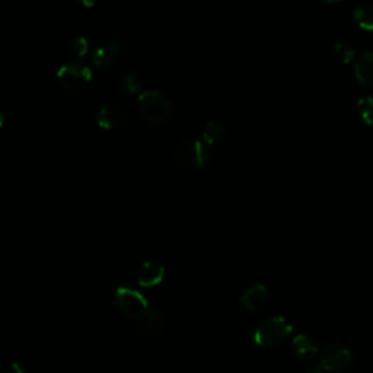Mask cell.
Listing matches in <instances>:
<instances>
[{
  "mask_svg": "<svg viewBox=\"0 0 373 373\" xmlns=\"http://www.w3.org/2000/svg\"><path fill=\"white\" fill-rule=\"evenodd\" d=\"M293 325L283 317H270L260 322L254 331V343L263 349L282 346L290 337Z\"/></svg>",
  "mask_w": 373,
  "mask_h": 373,
  "instance_id": "obj_1",
  "label": "cell"
},
{
  "mask_svg": "<svg viewBox=\"0 0 373 373\" xmlns=\"http://www.w3.org/2000/svg\"><path fill=\"white\" fill-rule=\"evenodd\" d=\"M137 108L150 124H164L172 114V101L159 90H143L137 98Z\"/></svg>",
  "mask_w": 373,
  "mask_h": 373,
  "instance_id": "obj_2",
  "label": "cell"
},
{
  "mask_svg": "<svg viewBox=\"0 0 373 373\" xmlns=\"http://www.w3.org/2000/svg\"><path fill=\"white\" fill-rule=\"evenodd\" d=\"M211 159V150L200 139L181 140L174 149V161L182 168H204Z\"/></svg>",
  "mask_w": 373,
  "mask_h": 373,
  "instance_id": "obj_3",
  "label": "cell"
},
{
  "mask_svg": "<svg viewBox=\"0 0 373 373\" xmlns=\"http://www.w3.org/2000/svg\"><path fill=\"white\" fill-rule=\"evenodd\" d=\"M114 302L124 318L136 322H139L146 315L150 308L146 298L140 292L127 286H120L115 289Z\"/></svg>",
  "mask_w": 373,
  "mask_h": 373,
  "instance_id": "obj_4",
  "label": "cell"
},
{
  "mask_svg": "<svg viewBox=\"0 0 373 373\" xmlns=\"http://www.w3.org/2000/svg\"><path fill=\"white\" fill-rule=\"evenodd\" d=\"M57 80L66 90L78 92L89 85L92 72L83 61H69L57 70Z\"/></svg>",
  "mask_w": 373,
  "mask_h": 373,
  "instance_id": "obj_5",
  "label": "cell"
},
{
  "mask_svg": "<svg viewBox=\"0 0 373 373\" xmlns=\"http://www.w3.org/2000/svg\"><path fill=\"white\" fill-rule=\"evenodd\" d=\"M321 363L327 372H341L352 366V352L340 343L328 345L321 353Z\"/></svg>",
  "mask_w": 373,
  "mask_h": 373,
  "instance_id": "obj_6",
  "label": "cell"
},
{
  "mask_svg": "<svg viewBox=\"0 0 373 373\" xmlns=\"http://www.w3.org/2000/svg\"><path fill=\"white\" fill-rule=\"evenodd\" d=\"M139 330L149 338H158L165 331V315L159 306H150L146 315L137 322Z\"/></svg>",
  "mask_w": 373,
  "mask_h": 373,
  "instance_id": "obj_7",
  "label": "cell"
},
{
  "mask_svg": "<svg viewBox=\"0 0 373 373\" xmlns=\"http://www.w3.org/2000/svg\"><path fill=\"white\" fill-rule=\"evenodd\" d=\"M165 278V267L159 261H145L136 271V280L142 288H153Z\"/></svg>",
  "mask_w": 373,
  "mask_h": 373,
  "instance_id": "obj_8",
  "label": "cell"
},
{
  "mask_svg": "<svg viewBox=\"0 0 373 373\" xmlns=\"http://www.w3.org/2000/svg\"><path fill=\"white\" fill-rule=\"evenodd\" d=\"M120 51H121V43L120 41H117V40L104 41L92 50L90 61L95 68H100V69L107 68L118 57Z\"/></svg>",
  "mask_w": 373,
  "mask_h": 373,
  "instance_id": "obj_9",
  "label": "cell"
},
{
  "mask_svg": "<svg viewBox=\"0 0 373 373\" xmlns=\"http://www.w3.org/2000/svg\"><path fill=\"white\" fill-rule=\"evenodd\" d=\"M290 350H292L293 357L302 362L312 360L320 353V347L315 343V340L306 334H298L293 337Z\"/></svg>",
  "mask_w": 373,
  "mask_h": 373,
  "instance_id": "obj_10",
  "label": "cell"
},
{
  "mask_svg": "<svg viewBox=\"0 0 373 373\" xmlns=\"http://www.w3.org/2000/svg\"><path fill=\"white\" fill-rule=\"evenodd\" d=\"M268 289L263 283H253L250 286H246L241 295V303L248 309V310H258L266 306L268 302Z\"/></svg>",
  "mask_w": 373,
  "mask_h": 373,
  "instance_id": "obj_11",
  "label": "cell"
},
{
  "mask_svg": "<svg viewBox=\"0 0 373 373\" xmlns=\"http://www.w3.org/2000/svg\"><path fill=\"white\" fill-rule=\"evenodd\" d=\"M354 73L362 85H373V51H363L354 65Z\"/></svg>",
  "mask_w": 373,
  "mask_h": 373,
  "instance_id": "obj_12",
  "label": "cell"
},
{
  "mask_svg": "<svg viewBox=\"0 0 373 373\" xmlns=\"http://www.w3.org/2000/svg\"><path fill=\"white\" fill-rule=\"evenodd\" d=\"M121 111L115 105H104L97 114V122L98 126L104 130H114L120 126L121 122Z\"/></svg>",
  "mask_w": 373,
  "mask_h": 373,
  "instance_id": "obj_13",
  "label": "cell"
},
{
  "mask_svg": "<svg viewBox=\"0 0 373 373\" xmlns=\"http://www.w3.org/2000/svg\"><path fill=\"white\" fill-rule=\"evenodd\" d=\"M225 132H226V129H225V124L222 121H217V120L207 121L206 126L203 127V132H201L203 142L207 143L209 146L219 143L225 137Z\"/></svg>",
  "mask_w": 373,
  "mask_h": 373,
  "instance_id": "obj_14",
  "label": "cell"
},
{
  "mask_svg": "<svg viewBox=\"0 0 373 373\" xmlns=\"http://www.w3.org/2000/svg\"><path fill=\"white\" fill-rule=\"evenodd\" d=\"M118 86L120 90L126 93V95H135V93H139L143 89V82L137 75L126 73L120 78Z\"/></svg>",
  "mask_w": 373,
  "mask_h": 373,
  "instance_id": "obj_15",
  "label": "cell"
},
{
  "mask_svg": "<svg viewBox=\"0 0 373 373\" xmlns=\"http://www.w3.org/2000/svg\"><path fill=\"white\" fill-rule=\"evenodd\" d=\"M354 21L366 31H373V5H360L353 12Z\"/></svg>",
  "mask_w": 373,
  "mask_h": 373,
  "instance_id": "obj_16",
  "label": "cell"
},
{
  "mask_svg": "<svg viewBox=\"0 0 373 373\" xmlns=\"http://www.w3.org/2000/svg\"><path fill=\"white\" fill-rule=\"evenodd\" d=\"M334 56H335V58L340 61V63L347 65V63H350V61L354 58L356 50H354L353 46H350L349 43L341 41V43H337V44L334 46Z\"/></svg>",
  "mask_w": 373,
  "mask_h": 373,
  "instance_id": "obj_17",
  "label": "cell"
},
{
  "mask_svg": "<svg viewBox=\"0 0 373 373\" xmlns=\"http://www.w3.org/2000/svg\"><path fill=\"white\" fill-rule=\"evenodd\" d=\"M357 110L363 121L373 126V97H363L357 103Z\"/></svg>",
  "mask_w": 373,
  "mask_h": 373,
  "instance_id": "obj_18",
  "label": "cell"
},
{
  "mask_svg": "<svg viewBox=\"0 0 373 373\" xmlns=\"http://www.w3.org/2000/svg\"><path fill=\"white\" fill-rule=\"evenodd\" d=\"M88 50H89V43H88V40L85 38V37H76L75 40H73V43H72V51L76 54V56H79V57H83L86 53H88Z\"/></svg>",
  "mask_w": 373,
  "mask_h": 373,
  "instance_id": "obj_19",
  "label": "cell"
},
{
  "mask_svg": "<svg viewBox=\"0 0 373 373\" xmlns=\"http://www.w3.org/2000/svg\"><path fill=\"white\" fill-rule=\"evenodd\" d=\"M322 369H324V366H322V363H321V360L312 359V360L308 362L305 372H306V373H321Z\"/></svg>",
  "mask_w": 373,
  "mask_h": 373,
  "instance_id": "obj_20",
  "label": "cell"
},
{
  "mask_svg": "<svg viewBox=\"0 0 373 373\" xmlns=\"http://www.w3.org/2000/svg\"><path fill=\"white\" fill-rule=\"evenodd\" d=\"M2 373H26V372L22 369L21 364H18V363H9L8 366L4 367Z\"/></svg>",
  "mask_w": 373,
  "mask_h": 373,
  "instance_id": "obj_21",
  "label": "cell"
},
{
  "mask_svg": "<svg viewBox=\"0 0 373 373\" xmlns=\"http://www.w3.org/2000/svg\"><path fill=\"white\" fill-rule=\"evenodd\" d=\"M78 2H79L82 6H85V8H93V6L97 5L98 0H78Z\"/></svg>",
  "mask_w": 373,
  "mask_h": 373,
  "instance_id": "obj_22",
  "label": "cell"
},
{
  "mask_svg": "<svg viewBox=\"0 0 373 373\" xmlns=\"http://www.w3.org/2000/svg\"><path fill=\"white\" fill-rule=\"evenodd\" d=\"M325 2H328V4H338V2H341V0H325Z\"/></svg>",
  "mask_w": 373,
  "mask_h": 373,
  "instance_id": "obj_23",
  "label": "cell"
}]
</instances>
